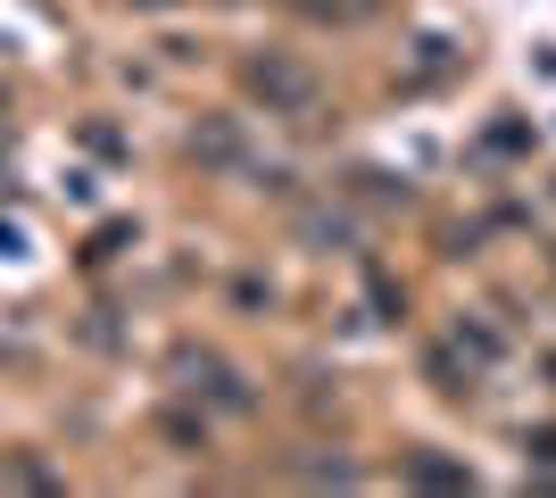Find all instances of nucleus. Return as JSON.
<instances>
[{
    "label": "nucleus",
    "instance_id": "f257e3e1",
    "mask_svg": "<svg viewBox=\"0 0 556 498\" xmlns=\"http://www.w3.org/2000/svg\"><path fill=\"white\" fill-rule=\"evenodd\" d=\"M250 84H257L266 100H282V108H307V100H316V84H307L300 67H282V59H257V67H250Z\"/></svg>",
    "mask_w": 556,
    "mask_h": 498
},
{
    "label": "nucleus",
    "instance_id": "f03ea898",
    "mask_svg": "<svg viewBox=\"0 0 556 498\" xmlns=\"http://www.w3.org/2000/svg\"><path fill=\"white\" fill-rule=\"evenodd\" d=\"M141 9H159V0H141Z\"/></svg>",
    "mask_w": 556,
    "mask_h": 498
}]
</instances>
